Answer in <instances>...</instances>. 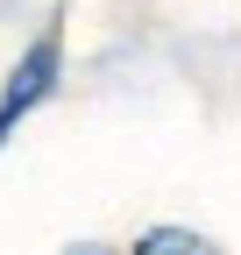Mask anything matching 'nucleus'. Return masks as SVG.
I'll list each match as a JSON object with an SVG mask.
<instances>
[{
    "label": "nucleus",
    "mask_w": 241,
    "mask_h": 255,
    "mask_svg": "<svg viewBox=\"0 0 241 255\" xmlns=\"http://www.w3.org/2000/svg\"><path fill=\"white\" fill-rule=\"evenodd\" d=\"M71 255H107V248H71Z\"/></svg>",
    "instance_id": "7ed1b4c3"
},
{
    "label": "nucleus",
    "mask_w": 241,
    "mask_h": 255,
    "mask_svg": "<svg viewBox=\"0 0 241 255\" xmlns=\"http://www.w3.org/2000/svg\"><path fill=\"white\" fill-rule=\"evenodd\" d=\"M135 255H220L206 234H192V227H149L142 241H135Z\"/></svg>",
    "instance_id": "f03ea898"
},
{
    "label": "nucleus",
    "mask_w": 241,
    "mask_h": 255,
    "mask_svg": "<svg viewBox=\"0 0 241 255\" xmlns=\"http://www.w3.org/2000/svg\"><path fill=\"white\" fill-rule=\"evenodd\" d=\"M50 85H57V36H36V43H28V57L14 64L7 92H0V142L14 135L21 114H36V107L50 100Z\"/></svg>",
    "instance_id": "f257e3e1"
}]
</instances>
